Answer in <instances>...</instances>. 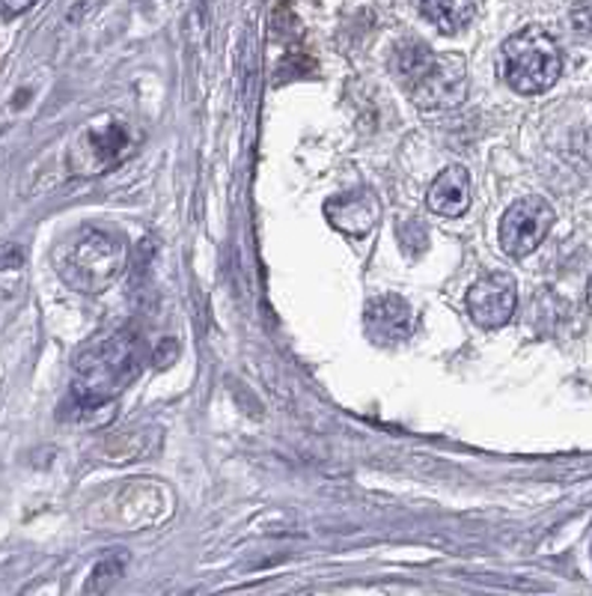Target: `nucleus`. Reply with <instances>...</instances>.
<instances>
[{"instance_id":"1","label":"nucleus","mask_w":592,"mask_h":596,"mask_svg":"<svg viewBox=\"0 0 592 596\" xmlns=\"http://www.w3.org/2000/svg\"><path fill=\"white\" fill-rule=\"evenodd\" d=\"M146 346L131 328L102 332L75 353L72 406L102 409L114 402L144 373Z\"/></svg>"},{"instance_id":"2","label":"nucleus","mask_w":592,"mask_h":596,"mask_svg":"<svg viewBox=\"0 0 592 596\" xmlns=\"http://www.w3.org/2000/svg\"><path fill=\"white\" fill-rule=\"evenodd\" d=\"M390 72L420 111L458 108L467 98V63L462 54H437L423 40L399 42Z\"/></svg>"},{"instance_id":"3","label":"nucleus","mask_w":592,"mask_h":596,"mask_svg":"<svg viewBox=\"0 0 592 596\" xmlns=\"http://www.w3.org/2000/svg\"><path fill=\"white\" fill-rule=\"evenodd\" d=\"M128 263L126 239L114 230L87 224L57 244L54 269L75 293L98 295L117 281Z\"/></svg>"},{"instance_id":"4","label":"nucleus","mask_w":592,"mask_h":596,"mask_svg":"<svg viewBox=\"0 0 592 596\" xmlns=\"http://www.w3.org/2000/svg\"><path fill=\"white\" fill-rule=\"evenodd\" d=\"M500 75L521 96L548 93L563 75V51L548 30H518L500 49Z\"/></svg>"},{"instance_id":"5","label":"nucleus","mask_w":592,"mask_h":596,"mask_svg":"<svg viewBox=\"0 0 592 596\" xmlns=\"http://www.w3.org/2000/svg\"><path fill=\"white\" fill-rule=\"evenodd\" d=\"M553 221L557 212L545 197H521L500 218V248L515 260H525L548 239Z\"/></svg>"},{"instance_id":"6","label":"nucleus","mask_w":592,"mask_h":596,"mask_svg":"<svg viewBox=\"0 0 592 596\" xmlns=\"http://www.w3.org/2000/svg\"><path fill=\"white\" fill-rule=\"evenodd\" d=\"M131 147V135H128L126 123L119 119H105L102 126L84 128L72 147H68V170L75 177H98L107 167H114L119 158L126 156Z\"/></svg>"},{"instance_id":"7","label":"nucleus","mask_w":592,"mask_h":596,"mask_svg":"<svg viewBox=\"0 0 592 596\" xmlns=\"http://www.w3.org/2000/svg\"><path fill=\"white\" fill-rule=\"evenodd\" d=\"M467 313L479 328H500L512 320L515 307H518V286L509 272H491L483 274L476 284H471L465 295Z\"/></svg>"},{"instance_id":"8","label":"nucleus","mask_w":592,"mask_h":596,"mask_svg":"<svg viewBox=\"0 0 592 596\" xmlns=\"http://www.w3.org/2000/svg\"><path fill=\"white\" fill-rule=\"evenodd\" d=\"M363 325H367V337L379 346H393L411 337L414 328V311L411 304L397 293H384L369 299L367 311H363Z\"/></svg>"},{"instance_id":"9","label":"nucleus","mask_w":592,"mask_h":596,"mask_svg":"<svg viewBox=\"0 0 592 596\" xmlns=\"http://www.w3.org/2000/svg\"><path fill=\"white\" fill-rule=\"evenodd\" d=\"M325 218L330 221L334 230H340L342 236H351V239H367L376 227H379L381 206L379 200L372 197V191H346V195L330 197L325 203Z\"/></svg>"},{"instance_id":"10","label":"nucleus","mask_w":592,"mask_h":596,"mask_svg":"<svg viewBox=\"0 0 592 596\" xmlns=\"http://www.w3.org/2000/svg\"><path fill=\"white\" fill-rule=\"evenodd\" d=\"M429 209L441 218H462L471 209V174L467 167L450 165L444 167L426 195Z\"/></svg>"},{"instance_id":"11","label":"nucleus","mask_w":592,"mask_h":596,"mask_svg":"<svg viewBox=\"0 0 592 596\" xmlns=\"http://www.w3.org/2000/svg\"><path fill=\"white\" fill-rule=\"evenodd\" d=\"M420 12L426 15L429 24L444 33V36H456L474 21L479 12L476 3H458V0H435V3H420Z\"/></svg>"},{"instance_id":"12","label":"nucleus","mask_w":592,"mask_h":596,"mask_svg":"<svg viewBox=\"0 0 592 596\" xmlns=\"http://www.w3.org/2000/svg\"><path fill=\"white\" fill-rule=\"evenodd\" d=\"M569 28H572L574 40L583 42L586 49H592V3L572 7V12H569Z\"/></svg>"},{"instance_id":"13","label":"nucleus","mask_w":592,"mask_h":596,"mask_svg":"<svg viewBox=\"0 0 592 596\" xmlns=\"http://www.w3.org/2000/svg\"><path fill=\"white\" fill-rule=\"evenodd\" d=\"M24 265V251L19 244L0 242V269H21Z\"/></svg>"},{"instance_id":"14","label":"nucleus","mask_w":592,"mask_h":596,"mask_svg":"<svg viewBox=\"0 0 592 596\" xmlns=\"http://www.w3.org/2000/svg\"><path fill=\"white\" fill-rule=\"evenodd\" d=\"M30 3H0V15H19V12H28Z\"/></svg>"},{"instance_id":"15","label":"nucleus","mask_w":592,"mask_h":596,"mask_svg":"<svg viewBox=\"0 0 592 596\" xmlns=\"http://www.w3.org/2000/svg\"><path fill=\"white\" fill-rule=\"evenodd\" d=\"M586 302H590V307H592V274H590V284H586Z\"/></svg>"}]
</instances>
